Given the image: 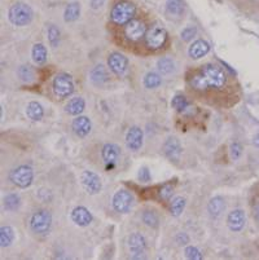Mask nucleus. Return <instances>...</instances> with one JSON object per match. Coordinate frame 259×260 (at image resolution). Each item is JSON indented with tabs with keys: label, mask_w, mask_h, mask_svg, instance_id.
<instances>
[{
	"label": "nucleus",
	"mask_w": 259,
	"mask_h": 260,
	"mask_svg": "<svg viewBox=\"0 0 259 260\" xmlns=\"http://www.w3.org/2000/svg\"><path fill=\"white\" fill-rule=\"evenodd\" d=\"M136 15V8L131 1L122 0L114 4V7L111 8L110 19L111 21L118 25V26H126L131 20L135 19Z\"/></svg>",
	"instance_id": "obj_1"
},
{
	"label": "nucleus",
	"mask_w": 259,
	"mask_h": 260,
	"mask_svg": "<svg viewBox=\"0 0 259 260\" xmlns=\"http://www.w3.org/2000/svg\"><path fill=\"white\" fill-rule=\"evenodd\" d=\"M33 9L25 3H15L8 11V20L15 26H26L33 21Z\"/></svg>",
	"instance_id": "obj_2"
},
{
	"label": "nucleus",
	"mask_w": 259,
	"mask_h": 260,
	"mask_svg": "<svg viewBox=\"0 0 259 260\" xmlns=\"http://www.w3.org/2000/svg\"><path fill=\"white\" fill-rule=\"evenodd\" d=\"M29 227L34 234L44 236L52 228V215L48 210H38L31 215Z\"/></svg>",
	"instance_id": "obj_3"
},
{
	"label": "nucleus",
	"mask_w": 259,
	"mask_h": 260,
	"mask_svg": "<svg viewBox=\"0 0 259 260\" xmlns=\"http://www.w3.org/2000/svg\"><path fill=\"white\" fill-rule=\"evenodd\" d=\"M74 80L70 74L67 73H60L53 78L52 82V91L57 99H66L74 93Z\"/></svg>",
	"instance_id": "obj_4"
},
{
	"label": "nucleus",
	"mask_w": 259,
	"mask_h": 260,
	"mask_svg": "<svg viewBox=\"0 0 259 260\" xmlns=\"http://www.w3.org/2000/svg\"><path fill=\"white\" fill-rule=\"evenodd\" d=\"M167 38H169V35H167L166 29L159 23H154L153 26L149 27L147 34H145V44L152 51H158V49L165 47Z\"/></svg>",
	"instance_id": "obj_5"
},
{
	"label": "nucleus",
	"mask_w": 259,
	"mask_h": 260,
	"mask_svg": "<svg viewBox=\"0 0 259 260\" xmlns=\"http://www.w3.org/2000/svg\"><path fill=\"white\" fill-rule=\"evenodd\" d=\"M201 73L204 74V77L206 78L209 86L213 88H222L226 86L227 83V75L223 71V69L218 65L214 63H206L201 69Z\"/></svg>",
	"instance_id": "obj_6"
},
{
	"label": "nucleus",
	"mask_w": 259,
	"mask_h": 260,
	"mask_svg": "<svg viewBox=\"0 0 259 260\" xmlns=\"http://www.w3.org/2000/svg\"><path fill=\"white\" fill-rule=\"evenodd\" d=\"M11 181L21 189L29 188L34 181L33 167L29 164H21L19 167H16L11 174Z\"/></svg>",
	"instance_id": "obj_7"
},
{
	"label": "nucleus",
	"mask_w": 259,
	"mask_h": 260,
	"mask_svg": "<svg viewBox=\"0 0 259 260\" xmlns=\"http://www.w3.org/2000/svg\"><path fill=\"white\" fill-rule=\"evenodd\" d=\"M133 197L129 190L121 189L111 198V206L118 214H127L132 208Z\"/></svg>",
	"instance_id": "obj_8"
},
{
	"label": "nucleus",
	"mask_w": 259,
	"mask_h": 260,
	"mask_svg": "<svg viewBox=\"0 0 259 260\" xmlns=\"http://www.w3.org/2000/svg\"><path fill=\"white\" fill-rule=\"evenodd\" d=\"M147 31H148V27L143 20L133 19L125 26V37L130 41H139L145 38Z\"/></svg>",
	"instance_id": "obj_9"
},
{
	"label": "nucleus",
	"mask_w": 259,
	"mask_h": 260,
	"mask_svg": "<svg viewBox=\"0 0 259 260\" xmlns=\"http://www.w3.org/2000/svg\"><path fill=\"white\" fill-rule=\"evenodd\" d=\"M130 253L132 254V259H145V249H147V240L143 234L132 233L129 238Z\"/></svg>",
	"instance_id": "obj_10"
},
{
	"label": "nucleus",
	"mask_w": 259,
	"mask_h": 260,
	"mask_svg": "<svg viewBox=\"0 0 259 260\" xmlns=\"http://www.w3.org/2000/svg\"><path fill=\"white\" fill-rule=\"evenodd\" d=\"M108 67L114 74L125 75L129 70V60L121 52H111L108 57Z\"/></svg>",
	"instance_id": "obj_11"
},
{
	"label": "nucleus",
	"mask_w": 259,
	"mask_h": 260,
	"mask_svg": "<svg viewBox=\"0 0 259 260\" xmlns=\"http://www.w3.org/2000/svg\"><path fill=\"white\" fill-rule=\"evenodd\" d=\"M121 157V148L117 144H105L101 149V158L108 167H114Z\"/></svg>",
	"instance_id": "obj_12"
},
{
	"label": "nucleus",
	"mask_w": 259,
	"mask_h": 260,
	"mask_svg": "<svg viewBox=\"0 0 259 260\" xmlns=\"http://www.w3.org/2000/svg\"><path fill=\"white\" fill-rule=\"evenodd\" d=\"M143 140H144V132H143L140 127L132 126L127 131L126 145L130 150L137 152L143 146Z\"/></svg>",
	"instance_id": "obj_13"
},
{
	"label": "nucleus",
	"mask_w": 259,
	"mask_h": 260,
	"mask_svg": "<svg viewBox=\"0 0 259 260\" xmlns=\"http://www.w3.org/2000/svg\"><path fill=\"white\" fill-rule=\"evenodd\" d=\"M82 184L85 186V189L88 192L89 194H97L100 193L101 190V180L97 176V174L92 171H85L82 174Z\"/></svg>",
	"instance_id": "obj_14"
},
{
	"label": "nucleus",
	"mask_w": 259,
	"mask_h": 260,
	"mask_svg": "<svg viewBox=\"0 0 259 260\" xmlns=\"http://www.w3.org/2000/svg\"><path fill=\"white\" fill-rule=\"evenodd\" d=\"M70 218L73 220V223L77 224L78 227H88L89 224L93 221V215L91 214V211L83 206H78V207L73 208Z\"/></svg>",
	"instance_id": "obj_15"
},
{
	"label": "nucleus",
	"mask_w": 259,
	"mask_h": 260,
	"mask_svg": "<svg viewBox=\"0 0 259 260\" xmlns=\"http://www.w3.org/2000/svg\"><path fill=\"white\" fill-rule=\"evenodd\" d=\"M162 150L165 157H167L173 162H178L181 156V152H183V148H181V144L178 139L169 138L163 144Z\"/></svg>",
	"instance_id": "obj_16"
},
{
	"label": "nucleus",
	"mask_w": 259,
	"mask_h": 260,
	"mask_svg": "<svg viewBox=\"0 0 259 260\" xmlns=\"http://www.w3.org/2000/svg\"><path fill=\"white\" fill-rule=\"evenodd\" d=\"M71 130H73V132L77 135L78 138L83 139L91 134V130H92V123H91L88 117H85V116L77 117V118L73 120V123H71Z\"/></svg>",
	"instance_id": "obj_17"
},
{
	"label": "nucleus",
	"mask_w": 259,
	"mask_h": 260,
	"mask_svg": "<svg viewBox=\"0 0 259 260\" xmlns=\"http://www.w3.org/2000/svg\"><path fill=\"white\" fill-rule=\"evenodd\" d=\"M246 218L242 210H232L227 218V225L232 232H240L244 229Z\"/></svg>",
	"instance_id": "obj_18"
},
{
	"label": "nucleus",
	"mask_w": 259,
	"mask_h": 260,
	"mask_svg": "<svg viewBox=\"0 0 259 260\" xmlns=\"http://www.w3.org/2000/svg\"><path fill=\"white\" fill-rule=\"evenodd\" d=\"M210 44L204 39H197L196 41H193V44L189 47L188 53L189 57L192 60H200L205 57L207 53L210 52Z\"/></svg>",
	"instance_id": "obj_19"
},
{
	"label": "nucleus",
	"mask_w": 259,
	"mask_h": 260,
	"mask_svg": "<svg viewBox=\"0 0 259 260\" xmlns=\"http://www.w3.org/2000/svg\"><path fill=\"white\" fill-rule=\"evenodd\" d=\"M224 210H226V202L222 197L211 198L209 204H207V211L213 219H218L219 216H222Z\"/></svg>",
	"instance_id": "obj_20"
},
{
	"label": "nucleus",
	"mask_w": 259,
	"mask_h": 260,
	"mask_svg": "<svg viewBox=\"0 0 259 260\" xmlns=\"http://www.w3.org/2000/svg\"><path fill=\"white\" fill-rule=\"evenodd\" d=\"M89 79L95 84H104L105 82H108L109 80V74H108L107 67L101 65V63L96 65L92 70L89 71Z\"/></svg>",
	"instance_id": "obj_21"
},
{
	"label": "nucleus",
	"mask_w": 259,
	"mask_h": 260,
	"mask_svg": "<svg viewBox=\"0 0 259 260\" xmlns=\"http://www.w3.org/2000/svg\"><path fill=\"white\" fill-rule=\"evenodd\" d=\"M86 109V101L85 99L82 97H74L71 99L69 102L65 106V112L69 114V116H79L83 113V110Z\"/></svg>",
	"instance_id": "obj_22"
},
{
	"label": "nucleus",
	"mask_w": 259,
	"mask_h": 260,
	"mask_svg": "<svg viewBox=\"0 0 259 260\" xmlns=\"http://www.w3.org/2000/svg\"><path fill=\"white\" fill-rule=\"evenodd\" d=\"M26 116L31 120H41L44 117V109L37 101H31L26 106Z\"/></svg>",
	"instance_id": "obj_23"
},
{
	"label": "nucleus",
	"mask_w": 259,
	"mask_h": 260,
	"mask_svg": "<svg viewBox=\"0 0 259 260\" xmlns=\"http://www.w3.org/2000/svg\"><path fill=\"white\" fill-rule=\"evenodd\" d=\"M79 15H81V4L78 3V1H71L65 8L64 20L66 22H74V21H77L79 19Z\"/></svg>",
	"instance_id": "obj_24"
},
{
	"label": "nucleus",
	"mask_w": 259,
	"mask_h": 260,
	"mask_svg": "<svg viewBox=\"0 0 259 260\" xmlns=\"http://www.w3.org/2000/svg\"><path fill=\"white\" fill-rule=\"evenodd\" d=\"M185 11V5L183 0H167L166 1V12L170 16L180 17Z\"/></svg>",
	"instance_id": "obj_25"
},
{
	"label": "nucleus",
	"mask_w": 259,
	"mask_h": 260,
	"mask_svg": "<svg viewBox=\"0 0 259 260\" xmlns=\"http://www.w3.org/2000/svg\"><path fill=\"white\" fill-rule=\"evenodd\" d=\"M31 56H33V61L37 65H44L47 61V49L42 43H37V44H34Z\"/></svg>",
	"instance_id": "obj_26"
},
{
	"label": "nucleus",
	"mask_w": 259,
	"mask_h": 260,
	"mask_svg": "<svg viewBox=\"0 0 259 260\" xmlns=\"http://www.w3.org/2000/svg\"><path fill=\"white\" fill-rule=\"evenodd\" d=\"M189 84H191L192 88L197 89V91H205V89L210 88L206 78H205L204 74H202L201 71H198L196 74H193L192 77L189 78Z\"/></svg>",
	"instance_id": "obj_27"
},
{
	"label": "nucleus",
	"mask_w": 259,
	"mask_h": 260,
	"mask_svg": "<svg viewBox=\"0 0 259 260\" xmlns=\"http://www.w3.org/2000/svg\"><path fill=\"white\" fill-rule=\"evenodd\" d=\"M143 83H144V87L148 89H154L158 88L161 84H162V78L158 73H154V71H151L148 74L145 75L144 79H143Z\"/></svg>",
	"instance_id": "obj_28"
},
{
	"label": "nucleus",
	"mask_w": 259,
	"mask_h": 260,
	"mask_svg": "<svg viewBox=\"0 0 259 260\" xmlns=\"http://www.w3.org/2000/svg\"><path fill=\"white\" fill-rule=\"evenodd\" d=\"M141 221L149 228H157L159 224V218L157 215V212L153 211V210H145L141 214Z\"/></svg>",
	"instance_id": "obj_29"
},
{
	"label": "nucleus",
	"mask_w": 259,
	"mask_h": 260,
	"mask_svg": "<svg viewBox=\"0 0 259 260\" xmlns=\"http://www.w3.org/2000/svg\"><path fill=\"white\" fill-rule=\"evenodd\" d=\"M3 204L7 211H16L21 206V198L19 197V194L9 193L4 197Z\"/></svg>",
	"instance_id": "obj_30"
},
{
	"label": "nucleus",
	"mask_w": 259,
	"mask_h": 260,
	"mask_svg": "<svg viewBox=\"0 0 259 260\" xmlns=\"http://www.w3.org/2000/svg\"><path fill=\"white\" fill-rule=\"evenodd\" d=\"M173 108H174L178 113L187 114V113L189 112V109H191V102H189L184 96L176 95V96L173 99Z\"/></svg>",
	"instance_id": "obj_31"
},
{
	"label": "nucleus",
	"mask_w": 259,
	"mask_h": 260,
	"mask_svg": "<svg viewBox=\"0 0 259 260\" xmlns=\"http://www.w3.org/2000/svg\"><path fill=\"white\" fill-rule=\"evenodd\" d=\"M15 240V232L11 227L0 228V246L1 247H8L13 243Z\"/></svg>",
	"instance_id": "obj_32"
},
{
	"label": "nucleus",
	"mask_w": 259,
	"mask_h": 260,
	"mask_svg": "<svg viewBox=\"0 0 259 260\" xmlns=\"http://www.w3.org/2000/svg\"><path fill=\"white\" fill-rule=\"evenodd\" d=\"M17 75H19V78L25 83H31L34 82V79H35V71H34L33 67H30L29 65H21V66L17 69Z\"/></svg>",
	"instance_id": "obj_33"
},
{
	"label": "nucleus",
	"mask_w": 259,
	"mask_h": 260,
	"mask_svg": "<svg viewBox=\"0 0 259 260\" xmlns=\"http://www.w3.org/2000/svg\"><path fill=\"white\" fill-rule=\"evenodd\" d=\"M157 67H158L159 73H162V74H171V73H174L176 66H175L174 60H171L170 57H163L157 62Z\"/></svg>",
	"instance_id": "obj_34"
},
{
	"label": "nucleus",
	"mask_w": 259,
	"mask_h": 260,
	"mask_svg": "<svg viewBox=\"0 0 259 260\" xmlns=\"http://www.w3.org/2000/svg\"><path fill=\"white\" fill-rule=\"evenodd\" d=\"M185 204H187V200L184 197H175L170 203V212L171 215L178 218L181 215V212L184 211Z\"/></svg>",
	"instance_id": "obj_35"
},
{
	"label": "nucleus",
	"mask_w": 259,
	"mask_h": 260,
	"mask_svg": "<svg viewBox=\"0 0 259 260\" xmlns=\"http://www.w3.org/2000/svg\"><path fill=\"white\" fill-rule=\"evenodd\" d=\"M48 41L53 48H57L61 41V33L55 25H51L48 27Z\"/></svg>",
	"instance_id": "obj_36"
},
{
	"label": "nucleus",
	"mask_w": 259,
	"mask_h": 260,
	"mask_svg": "<svg viewBox=\"0 0 259 260\" xmlns=\"http://www.w3.org/2000/svg\"><path fill=\"white\" fill-rule=\"evenodd\" d=\"M184 255L187 259L191 260H201L204 258L202 253H201L197 247H194V246H188V247H185Z\"/></svg>",
	"instance_id": "obj_37"
},
{
	"label": "nucleus",
	"mask_w": 259,
	"mask_h": 260,
	"mask_svg": "<svg viewBox=\"0 0 259 260\" xmlns=\"http://www.w3.org/2000/svg\"><path fill=\"white\" fill-rule=\"evenodd\" d=\"M159 198L162 200V201H170L173 196H174V186L173 185H165L162 186L158 192Z\"/></svg>",
	"instance_id": "obj_38"
},
{
	"label": "nucleus",
	"mask_w": 259,
	"mask_h": 260,
	"mask_svg": "<svg viewBox=\"0 0 259 260\" xmlns=\"http://www.w3.org/2000/svg\"><path fill=\"white\" fill-rule=\"evenodd\" d=\"M196 35H197V29L196 27H193V26L185 27V29L183 30V31H181V34H180L181 40L183 41L192 40L193 38L196 37Z\"/></svg>",
	"instance_id": "obj_39"
},
{
	"label": "nucleus",
	"mask_w": 259,
	"mask_h": 260,
	"mask_svg": "<svg viewBox=\"0 0 259 260\" xmlns=\"http://www.w3.org/2000/svg\"><path fill=\"white\" fill-rule=\"evenodd\" d=\"M230 153L232 160H237L241 157V154H242V145H241L240 142H233V144L231 145Z\"/></svg>",
	"instance_id": "obj_40"
},
{
	"label": "nucleus",
	"mask_w": 259,
	"mask_h": 260,
	"mask_svg": "<svg viewBox=\"0 0 259 260\" xmlns=\"http://www.w3.org/2000/svg\"><path fill=\"white\" fill-rule=\"evenodd\" d=\"M139 180L143 182L151 180V174H149L148 168H141L140 171H139Z\"/></svg>",
	"instance_id": "obj_41"
},
{
	"label": "nucleus",
	"mask_w": 259,
	"mask_h": 260,
	"mask_svg": "<svg viewBox=\"0 0 259 260\" xmlns=\"http://www.w3.org/2000/svg\"><path fill=\"white\" fill-rule=\"evenodd\" d=\"M176 241L179 242V245H187L189 242V238L187 234L184 233H179L178 237H176Z\"/></svg>",
	"instance_id": "obj_42"
},
{
	"label": "nucleus",
	"mask_w": 259,
	"mask_h": 260,
	"mask_svg": "<svg viewBox=\"0 0 259 260\" xmlns=\"http://www.w3.org/2000/svg\"><path fill=\"white\" fill-rule=\"evenodd\" d=\"M104 3H105V0H91V1H89L92 9H99V8L103 7Z\"/></svg>",
	"instance_id": "obj_43"
},
{
	"label": "nucleus",
	"mask_w": 259,
	"mask_h": 260,
	"mask_svg": "<svg viewBox=\"0 0 259 260\" xmlns=\"http://www.w3.org/2000/svg\"><path fill=\"white\" fill-rule=\"evenodd\" d=\"M253 142H254V145H256L257 148L259 149V132L256 135V136H254V140H253Z\"/></svg>",
	"instance_id": "obj_44"
},
{
	"label": "nucleus",
	"mask_w": 259,
	"mask_h": 260,
	"mask_svg": "<svg viewBox=\"0 0 259 260\" xmlns=\"http://www.w3.org/2000/svg\"><path fill=\"white\" fill-rule=\"evenodd\" d=\"M257 216H258V219H259V204L257 206Z\"/></svg>",
	"instance_id": "obj_45"
}]
</instances>
